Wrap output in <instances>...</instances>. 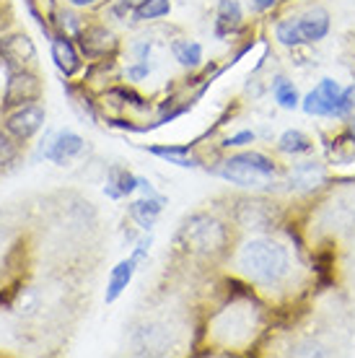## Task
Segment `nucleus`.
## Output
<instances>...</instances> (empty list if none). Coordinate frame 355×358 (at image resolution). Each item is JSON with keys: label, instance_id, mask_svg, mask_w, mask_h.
<instances>
[{"label": "nucleus", "instance_id": "obj_25", "mask_svg": "<svg viewBox=\"0 0 355 358\" xmlns=\"http://www.w3.org/2000/svg\"><path fill=\"white\" fill-rule=\"evenodd\" d=\"M18 156V145L13 143V138L8 133L0 130V166H8Z\"/></svg>", "mask_w": 355, "mask_h": 358}, {"label": "nucleus", "instance_id": "obj_14", "mask_svg": "<svg viewBox=\"0 0 355 358\" xmlns=\"http://www.w3.org/2000/svg\"><path fill=\"white\" fill-rule=\"evenodd\" d=\"M52 60L65 76H73L80 68V55L75 50V45L68 39V34L52 36Z\"/></svg>", "mask_w": 355, "mask_h": 358}, {"label": "nucleus", "instance_id": "obj_13", "mask_svg": "<svg viewBox=\"0 0 355 358\" xmlns=\"http://www.w3.org/2000/svg\"><path fill=\"white\" fill-rule=\"evenodd\" d=\"M236 221H239L244 229H270L275 215H273V208L267 203H241L239 213H236Z\"/></svg>", "mask_w": 355, "mask_h": 358}, {"label": "nucleus", "instance_id": "obj_27", "mask_svg": "<svg viewBox=\"0 0 355 358\" xmlns=\"http://www.w3.org/2000/svg\"><path fill=\"white\" fill-rule=\"evenodd\" d=\"M247 143H254V133H252V130H241V133H236L223 141L226 148H241V145H247Z\"/></svg>", "mask_w": 355, "mask_h": 358}, {"label": "nucleus", "instance_id": "obj_34", "mask_svg": "<svg viewBox=\"0 0 355 358\" xmlns=\"http://www.w3.org/2000/svg\"><path fill=\"white\" fill-rule=\"evenodd\" d=\"M347 138H350V141L355 143V115L347 120Z\"/></svg>", "mask_w": 355, "mask_h": 358}, {"label": "nucleus", "instance_id": "obj_11", "mask_svg": "<svg viewBox=\"0 0 355 358\" xmlns=\"http://www.w3.org/2000/svg\"><path fill=\"white\" fill-rule=\"evenodd\" d=\"M0 55L10 65H18V71H24V65L31 63L36 57V50H34V42L27 34H13L0 45Z\"/></svg>", "mask_w": 355, "mask_h": 358}, {"label": "nucleus", "instance_id": "obj_24", "mask_svg": "<svg viewBox=\"0 0 355 358\" xmlns=\"http://www.w3.org/2000/svg\"><path fill=\"white\" fill-rule=\"evenodd\" d=\"M353 112H355V83L340 91L338 107H335L332 117H335V120H345V117H350Z\"/></svg>", "mask_w": 355, "mask_h": 358}, {"label": "nucleus", "instance_id": "obj_7", "mask_svg": "<svg viewBox=\"0 0 355 358\" xmlns=\"http://www.w3.org/2000/svg\"><path fill=\"white\" fill-rule=\"evenodd\" d=\"M42 125H45V109L39 104H24L6 117V130L18 141H29L31 135L42 130Z\"/></svg>", "mask_w": 355, "mask_h": 358}, {"label": "nucleus", "instance_id": "obj_32", "mask_svg": "<svg viewBox=\"0 0 355 358\" xmlns=\"http://www.w3.org/2000/svg\"><path fill=\"white\" fill-rule=\"evenodd\" d=\"M275 3H277V0H254V3H252V10L262 13V10H270V8H273Z\"/></svg>", "mask_w": 355, "mask_h": 358}, {"label": "nucleus", "instance_id": "obj_28", "mask_svg": "<svg viewBox=\"0 0 355 358\" xmlns=\"http://www.w3.org/2000/svg\"><path fill=\"white\" fill-rule=\"evenodd\" d=\"M148 73H151L148 60H140L138 65H130V68H127V78H130V81H143Z\"/></svg>", "mask_w": 355, "mask_h": 358}, {"label": "nucleus", "instance_id": "obj_31", "mask_svg": "<svg viewBox=\"0 0 355 358\" xmlns=\"http://www.w3.org/2000/svg\"><path fill=\"white\" fill-rule=\"evenodd\" d=\"M36 3L45 8V16H52L55 13V0H29V6H36Z\"/></svg>", "mask_w": 355, "mask_h": 358}, {"label": "nucleus", "instance_id": "obj_22", "mask_svg": "<svg viewBox=\"0 0 355 358\" xmlns=\"http://www.w3.org/2000/svg\"><path fill=\"white\" fill-rule=\"evenodd\" d=\"M171 10V0H143L133 8V21H156Z\"/></svg>", "mask_w": 355, "mask_h": 358}, {"label": "nucleus", "instance_id": "obj_5", "mask_svg": "<svg viewBox=\"0 0 355 358\" xmlns=\"http://www.w3.org/2000/svg\"><path fill=\"white\" fill-rule=\"evenodd\" d=\"M340 91H342V86L335 78H321L319 86H314L301 99V109L309 117H332V112L338 107Z\"/></svg>", "mask_w": 355, "mask_h": 358}, {"label": "nucleus", "instance_id": "obj_33", "mask_svg": "<svg viewBox=\"0 0 355 358\" xmlns=\"http://www.w3.org/2000/svg\"><path fill=\"white\" fill-rule=\"evenodd\" d=\"M135 52H138V60H148V52H151V42H140V45L135 47Z\"/></svg>", "mask_w": 355, "mask_h": 358}, {"label": "nucleus", "instance_id": "obj_8", "mask_svg": "<svg viewBox=\"0 0 355 358\" xmlns=\"http://www.w3.org/2000/svg\"><path fill=\"white\" fill-rule=\"evenodd\" d=\"M78 47L86 57H104L117 50V36L104 27H89L78 31Z\"/></svg>", "mask_w": 355, "mask_h": 358}, {"label": "nucleus", "instance_id": "obj_26", "mask_svg": "<svg viewBox=\"0 0 355 358\" xmlns=\"http://www.w3.org/2000/svg\"><path fill=\"white\" fill-rule=\"evenodd\" d=\"M55 21H57V27H60L65 34L78 36V31L83 29V24L78 21V16H75V13H71V10H62V13H57V18H55Z\"/></svg>", "mask_w": 355, "mask_h": 358}, {"label": "nucleus", "instance_id": "obj_17", "mask_svg": "<svg viewBox=\"0 0 355 358\" xmlns=\"http://www.w3.org/2000/svg\"><path fill=\"white\" fill-rule=\"evenodd\" d=\"M135 268H138V262H135V257H130V260H122L112 270L109 283H107V296H104L107 304H115L117 299H119V294L130 286V280H133V275H135Z\"/></svg>", "mask_w": 355, "mask_h": 358}, {"label": "nucleus", "instance_id": "obj_6", "mask_svg": "<svg viewBox=\"0 0 355 358\" xmlns=\"http://www.w3.org/2000/svg\"><path fill=\"white\" fill-rule=\"evenodd\" d=\"M39 94H42V83H39L36 76H31V73H27V71L10 73L6 94H3V109L31 104V101L39 99Z\"/></svg>", "mask_w": 355, "mask_h": 358}, {"label": "nucleus", "instance_id": "obj_12", "mask_svg": "<svg viewBox=\"0 0 355 358\" xmlns=\"http://www.w3.org/2000/svg\"><path fill=\"white\" fill-rule=\"evenodd\" d=\"M164 206H166V197H143V200H135V203H130V218H133L135 224L140 226L143 231H151L153 224H156V218L161 215V210H164Z\"/></svg>", "mask_w": 355, "mask_h": 358}, {"label": "nucleus", "instance_id": "obj_2", "mask_svg": "<svg viewBox=\"0 0 355 358\" xmlns=\"http://www.w3.org/2000/svg\"><path fill=\"white\" fill-rule=\"evenodd\" d=\"M218 174L239 187H259L265 185V179L275 177V162L259 151H244L226 159Z\"/></svg>", "mask_w": 355, "mask_h": 358}, {"label": "nucleus", "instance_id": "obj_19", "mask_svg": "<svg viewBox=\"0 0 355 358\" xmlns=\"http://www.w3.org/2000/svg\"><path fill=\"white\" fill-rule=\"evenodd\" d=\"M171 55L182 68H197L203 63V47L200 42H189V39H177L171 42Z\"/></svg>", "mask_w": 355, "mask_h": 358}, {"label": "nucleus", "instance_id": "obj_29", "mask_svg": "<svg viewBox=\"0 0 355 358\" xmlns=\"http://www.w3.org/2000/svg\"><path fill=\"white\" fill-rule=\"evenodd\" d=\"M151 244H153L151 236H143V239H138V247H135V252H133V257H135V262H138V265H140V262L148 257V250H151Z\"/></svg>", "mask_w": 355, "mask_h": 358}, {"label": "nucleus", "instance_id": "obj_21", "mask_svg": "<svg viewBox=\"0 0 355 358\" xmlns=\"http://www.w3.org/2000/svg\"><path fill=\"white\" fill-rule=\"evenodd\" d=\"M273 96H275L277 107H283V109L301 107L298 89L294 86V81H288V78H283V76H277L275 81H273Z\"/></svg>", "mask_w": 355, "mask_h": 358}, {"label": "nucleus", "instance_id": "obj_3", "mask_svg": "<svg viewBox=\"0 0 355 358\" xmlns=\"http://www.w3.org/2000/svg\"><path fill=\"white\" fill-rule=\"evenodd\" d=\"M182 236L187 239V247L203 252V255H215L226 244V229L215 218H208V215H195L192 221H187L184 229H182Z\"/></svg>", "mask_w": 355, "mask_h": 358}, {"label": "nucleus", "instance_id": "obj_35", "mask_svg": "<svg viewBox=\"0 0 355 358\" xmlns=\"http://www.w3.org/2000/svg\"><path fill=\"white\" fill-rule=\"evenodd\" d=\"M71 6H91V3H96V0H68Z\"/></svg>", "mask_w": 355, "mask_h": 358}, {"label": "nucleus", "instance_id": "obj_9", "mask_svg": "<svg viewBox=\"0 0 355 358\" xmlns=\"http://www.w3.org/2000/svg\"><path fill=\"white\" fill-rule=\"evenodd\" d=\"M324 179H327V171L317 162L296 164L294 169L288 171V185L294 189H298V192H314V189H319L324 185Z\"/></svg>", "mask_w": 355, "mask_h": 358}, {"label": "nucleus", "instance_id": "obj_4", "mask_svg": "<svg viewBox=\"0 0 355 358\" xmlns=\"http://www.w3.org/2000/svg\"><path fill=\"white\" fill-rule=\"evenodd\" d=\"M83 151H86V143H83L80 135L71 133V130H57V133H50V138L42 143L39 156L50 159L57 166H65V164H71Z\"/></svg>", "mask_w": 355, "mask_h": 358}, {"label": "nucleus", "instance_id": "obj_20", "mask_svg": "<svg viewBox=\"0 0 355 358\" xmlns=\"http://www.w3.org/2000/svg\"><path fill=\"white\" fill-rule=\"evenodd\" d=\"M277 148L288 156H301V153H309L314 148L311 138L301 130H285L280 138H277Z\"/></svg>", "mask_w": 355, "mask_h": 358}, {"label": "nucleus", "instance_id": "obj_10", "mask_svg": "<svg viewBox=\"0 0 355 358\" xmlns=\"http://www.w3.org/2000/svg\"><path fill=\"white\" fill-rule=\"evenodd\" d=\"M298 29H301L303 45L321 42L329 34V13L324 8H309L303 16H298Z\"/></svg>", "mask_w": 355, "mask_h": 358}, {"label": "nucleus", "instance_id": "obj_1", "mask_svg": "<svg viewBox=\"0 0 355 358\" xmlns=\"http://www.w3.org/2000/svg\"><path fill=\"white\" fill-rule=\"evenodd\" d=\"M236 268L252 283L273 288L288 275L291 257L283 244L273 242L267 236H257V239L241 244L239 255H236Z\"/></svg>", "mask_w": 355, "mask_h": 358}, {"label": "nucleus", "instance_id": "obj_16", "mask_svg": "<svg viewBox=\"0 0 355 358\" xmlns=\"http://www.w3.org/2000/svg\"><path fill=\"white\" fill-rule=\"evenodd\" d=\"M241 6L236 0H221L218 3V18H215V36L223 39V36H229L231 31L241 27Z\"/></svg>", "mask_w": 355, "mask_h": 358}, {"label": "nucleus", "instance_id": "obj_30", "mask_svg": "<svg viewBox=\"0 0 355 358\" xmlns=\"http://www.w3.org/2000/svg\"><path fill=\"white\" fill-rule=\"evenodd\" d=\"M138 189H140L143 195H148V197H156L159 192L153 189V185L148 182V179H143V177H138Z\"/></svg>", "mask_w": 355, "mask_h": 358}, {"label": "nucleus", "instance_id": "obj_18", "mask_svg": "<svg viewBox=\"0 0 355 358\" xmlns=\"http://www.w3.org/2000/svg\"><path fill=\"white\" fill-rule=\"evenodd\" d=\"M148 153L159 156V159H166L174 166H182V169H195L200 166V159H195L189 153V145H151Z\"/></svg>", "mask_w": 355, "mask_h": 358}, {"label": "nucleus", "instance_id": "obj_23", "mask_svg": "<svg viewBox=\"0 0 355 358\" xmlns=\"http://www.w3.org/2000/svg\"><path fill=\"white\" fill-rule=\"evenodd\" d=\"M275 39L283 47H301L303 36H301V29H298V18H283V21H277Z\"/></svg>", "mask_w": 355, "mask_h": 358}, {"label": "nucleus", "instance_id": "obj_15", "mask_svg": "<svg viewBox=\"0 0 355 358\" xmlns=\"http://www.w3.org/2000/svg\"><path fill=\"white\" fill-rule=\"evenodd\" d=\"M135 189H138V177H135L133 171L122 169V166H109L107 185H104V192H107V197H112V200H119V197L133 195Z\"/></svg>", "mask_w": 355, "mask_h": 358}]
</instances>
